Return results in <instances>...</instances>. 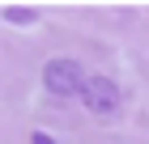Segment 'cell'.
<instances>
[{"mask_svg": "<svg viewBox=\"0 0 149 144\" xmlns=\"http://www.w3.org/2000/svg\"><path fill=\"white\" fill-rule=\"evenodd\" d=\"M43 85H47V93H56V98H81V93H85L81 64L77 59H51V64L43 68Z\"/></svg>", "mask_w": 149, "mask_h": 144, "instance_id": "1", "label": "cell"}, {"mask_svg": "<svg viewBox=\"0 0 149 144\" xmlns=\"http://www.w3.org/2000/svg\"><path fill=\"white\" fill-rule=\"evenodd\" d=\"M81 102H85L94 114H115V110H119V85H115L111 76H85Z\"/></svg>", "mask_w": 149, "mask_h": 144, "instance_id": "2", "label": "cell"}, {"mask_svg": "<svg viewBox=\"0 0 149 144\" xmlns=\"http://www.w3.org/2000/svg\"><path fill=\"white\" fill-rule=\"evenodd\" d=\"M4 21L30 25V21H38V9H22V4H9V9H4Z\"/></svg>", "mask_w": 149, "mask_h": 144, "instance_id": "3", "label": "cell"}, {"mask_svg": "<svg viewBox=\"0 0 149 144\" xmlns=\"http://www.w3.org/2000/svg\"><path fill=\"white\" fill-rule=\"evenodd\" d=\"M30 144H56V140H51V136H43V132H38V136H30Z\"/></svg>", "mask_w": 149, "mask_h": 144, "instance_id": "4", "label": "cell"}]
</instances>
